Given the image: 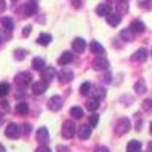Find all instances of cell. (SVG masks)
Returning a JSON list of instances; mask_svg holds the SVG:
<instances>
[{"label": "cell", "mask_w": 152, "mask_h": 152, "mask_svg": "<svg viewBox=\"0 0 152 152\" xmlns=\"http://www.w3.org/2000/svg\"><path fill=\"white\" fill-rule=\"evenodd\" d=\"M72 61H73L72 52H64V53L58 58V64H59V66H67L69 62H72Z\"/></svg>", "instance_id": "obj_18"}, {"label": "cell", "mask_w": 152, "mask_h": 152, "mask_svg": "<svg viewBox=\"0 0 152 152\" xmlns=\"http://www.w3.org/2000/svg\"><path fill=\"white\" fill-rule=\"evenodd\" d=\"M47 107H49V110H52V111H59L62 108V97L58 96V94L52 96L49 99V105Z\"/></svg>", "instance_id": "obj_5"}, {"label": "cell", "mask_w": 152, "mask_h": 152, "mask_svg": "<svg viewBox=\"0 0 152 152\" xmlns=\"http://www.w3.org/2000/svg\"><path fill=\"white\" fill-rule=\"evenodd\" d=\"M140 149H142V143L138 140H131L126 145V152H138Z\"/></svg>", "instance_id": "obj_19"}, {"label": "cell", "mask_w": 152, "mask_h": 152, "mask_svg": "<svg viewBox=\"0 0 152 152\" xmlns=\"http://www.w3.org/2000/svg\"><path fill=\"white\" fill-rule=\"evenodd\" d=\"M79 91H81L82 96L88 94V93L91 91V84H90V82H84V84L81 85V88H79Z\"/></svg>", "instance_id": "obj_30"}, {"label": "cell", "mask_w": 152, "mask_h": 152, "mask_svg": "<svg viewBox=\"0 0 152 152\" xmlns=\"http://www.w3.org/2000/svg\"><path fill=\"white\" fill-rule=\"evenodd\" d=\"M151 134H152V122H151Z\"/></svg>", "instance_id": "obj_43"}, {"label": "cell", "mask_w": 152, "mask_h": 152, "mask_svg": "<svg viewBox=\"0 0 152 152\" xmlns=\"http://www.w3.org/2000/svg\"><path fill=\"white\" fill-rule=\"evenodd\" d=\"M31 31H32V26H26V28L23 29V37H28L31 34Z\"/></svg>", "instance_id": "obj_37"}, {"label": "cell", "mask_w": 152, "mask_h": 152, "mask_svg": "<svg viewBox=\"0 0 152 152\" xmlns=\"http://www.w3.org/2000/svg\"><path fill=\"white\" fill-rule=\"evenodd\" d=\"M55 76H56V72L53 67H46L43 72H41V79L44 82H50L52 79H55Z\"/></svg>", "instance_id": "obj_7"}, {"label": "cell", "mask_w": 152, "mask_h": 152, "mask_svg": "<svg viewBox=\"0 0 152 152\" xmlns=\"http://www.w3.org/2000/svg\"><path fill=\"white\" fill-rule=\"evenodd\" d=\"M23 128H24V129H23V132H24V134H29V132H31V129H32L29 123H24V125H23Z\"/></svg>", "instance_id": "obj_36"}, {"label": "cell", "mask_w": 152, "mask_h": 152, "mask_svg": "<svg viewBox=\"0 0 152 152\" xmlns=\"http://www.w3.org/2000/svg\"><path fill=\"white\" fill-rule=\"evenodd\" d=\"M0 152H6V151H5V148H3V145H2V143H0Z\"/></svg>", "instance_id": "obj_41"}, {"label": "cell", "mask_w": 152, "mask_h": 152, "mask_svg": "<svg viewBox=\"0 0 152 152\" xmlns=\"http://www.w3.org/2000/svg\"><path fill=\"white\" fill-rule=\"evenodd\" d=\"M5 8H6V3L5 2H0V11H3Z\"/></svg>", "instance_id": "obj_40"}, {"label": "cell", "mask_w": 152, "mask_h": 152, "mask_svg": "<svg viewBox=\"0 0 152 152\" xmlns=\"http://www.w3.org/2000/svg\"><path fill=\"white\" fill-rule=\"evenodd\" d=\"M70 116L75 117V119H82V116H84V110H82L81 107H73V108L70 110Z\"/></svg>", "instance_id": "obj_25"}, {"label": "cell", "mask_w": 152, "mask_h": 152, "mask_svg": "<svg viewBox=\"0 0 152 152\" xmlns=\"http://www.w3.org/2000/svg\"><path fill=\"white\" fill-rule=\"evenodd\" d=\"M32 66H34V69L43 72V70L46 69V61H44L43 58H40V56H37V58H34V61H32Z\"/></svg>", "instance_id": "obj_23"}, {"label": "cell", "mask_w": 152, "mask_h": 152, "mask_svg": "<svg viewBox=\"0 0 152 152\" xmlns=\"http://www.w3.org/2000/svg\"><path fill=\"white\" fill-rule=\"evenodd\" d=\"M108 67H110V62H108L104 56H99V58H96V59L93 61V69H94L96 72L107 70Z\"/></svg>", "instance_id": "obj_6"}, {"label": "cell", "mask_w": 152, "mask_h": 152, "mask_svg": "<svg viewBox=\"0 0 152 152\" xmlns=\"http://www.w3.org/2000/svg\"><path fill=\"white\" fill-rule=\"evenodd\" d=\"M37 11H38V3L37 2H29V3H26V6H24V15L31 17V15L37 14Z\"/></svg>", "instance_id": "obj_13"}, {"label": "cell", "mask_w": 152, "mask_h": 152, "mask_svg": "<svg viewBox=\"0 0 152 152\" xmlns=\"http://www.w3.org/2000/svg\"><path fill=\"white\" fill-rule=\"evenodd\" d=\"M85 108L88 111H96L99 108V100L97 97H91V99H88L87 102H85Z\"/></svg>", "instance_id": "obj_20"}, {"label": "cell", "mask_w": 152, "mask_h": 152, "mask_svg": "<svg viewBox=\"0 0 152 152\" xmlns=\"http://www.w3.org/2000/svg\"><path fill=\"white\" fill-rule=\"evenodd\" d=\"M142 107H143V110H145L146 113H152V99H146V100H143Z\"/></svg>", "instance_id": "obj_33"}, {"label": "cell", "mask_w": 152, "mask_h": 152, "mask_svg": "<svg viewBox=\"0 0 152 152\" xmlns=\"http://www.w3.org/2000/svg\"><path fill=\"white\" fill-rule=\"evenodd\" d=\"M94 152H110V149H108L107 146H97V148L94 149Z\"/></svg>", "instance_id": "obj_34"}, {"label": "cell", "mask_w": 152, "mask_h": 152, "mask_svg": "<svg viewBox=\"0 0 152 152\" xmlns=\"http://www.w3.org/2000/svg\"><path fill=\"white\" fill-rule=\"evenodd\" d=\"M76 132V125L73 120H66L62 123V137L66 138H72Z\"/></svg>", "instance_id": "obj_1"}, {"label": "cell", "mask_w": 152, "mask_h": 152, "mask_svg": "<svg viewBox=\"0 0 152 152\" xmlns=\"http://www.w3.org/2000/svg\"><path fill=\"white\" fill-rule=\"evenodd\" d=\"M5 134H6V137H9V138H18L20 134H21V129H20L18 125L9 123V125L6 126V129H5Z\"/></svg>", "instance_id": "obj_4"}, {"label": "cell", "mask_w": 152, "mask_h": 152, "mask_svg": "<svg viewBox=\"0 0 152 152\" xmlns=\"http://www.w3.org/2000/svg\"><path fill=\"white\" fill-rule=\"evenodd\" d=\"M37 140L41 143H47L49 142V131L46 128H40L37 131Z\"/></svg>", "instance_id": "obj_16"}, {"label": "cell", "mask_w": 152, "mask_h": 152, "mask_svg": "<svg viewBox=\"0 0 152 152\" xmlns=\"http://www.w3.org/2000/svg\"><path fill=\"white\" fill-rule=\"evenodd\" d=\"M88 122H90V126H91V128H94V126L97 125V122H99V114L91 113L90 117H88Z\"/></svg>", "instance_id": "obj_31"}, {"label": "cell", "mask_w": 152, "mask_h": 152, "mask_svg": "<svg viewBox=\"0 0 152 152\" xmlns=\"http://www.w3.org/2000/svg\"><path fill=\"white\" fill-rule=\"evenodd\" d=\"M56 149H58V152H70V149L67 146H62V145H59Z\"/></svg>", "instance_id": "obj_38"}, {"label": "cell", "mask_w": 152, "mask_h": 152, "mask_svg": "<svg viewBox=\"0 0 152 152\" xmlns=\"http://www.w3.org/2000/svg\"><path fill=\"white\" fill-rule=\"evenodd\" d=\"M9 93V84L8 82H0V97H5Z\"/></svg>", "instance_id": "obj_29"}, {"label": "cell", "mask_w": 152, "mask_h": 152, "mask_svg": "<svg viewBox=\"0 0 152 152\" xmlns=\"http://www.w3.org/2000/svg\"><path fill=\"white\" fill-rule=\"evenodd\" d=\"M59 78H61V81L62 82H70L72 79H73V72L70 70V69H62L61 72H59Z\"/></svg>", "instance_id": "obj_15"}, {"label": "cell", "mask_w": 152, "mask_h": 152, "mask_svg": "<svg viewBox=\"0 0 152 152\" xmlns=\"http://www.w3.org/2000/svg\"><path fill=\"white\" fill-rule=\"evenodd\" d=\"M14 55H15L17 59H24V58H26V55H28V50H24V49H17L15 52H14Z\"/></svg>", "instance_id": "obj_32"}, {"label": "cell", "mask_w": 152, "mask_h": 152, "mask_svg": "<svg viewBox=\"0 0 152 152\" xmlns=\"http://www.w3.org/2000/svg\"><path fill=\"white\" fill-rule=\"evenodd\" d=\"M15 111H17L18 114H26V113L29 111V105H28L26 102H18L17 107H15Z\"/></svg>", "instance_id": "obj_28"}, {"label": "cell", "mask_w": 152, "mask_h": 152, "mask_svg": "<svg viewBox=\"0 0 152 152\" xmlns=\"http://www.w3.org/2000/svg\"><path fill=\"white\" fill-rule=\"evenodd\" d=\"M120 21H122V17H120L119 14H110V15L107 17V23L110 24V26H113V28L119 26Z\"/></svg>", "instance_id": "obj_17"}, {"label": "cell", "mask_w": 152, "mask_h": 152, "mask_svg": "<svg viewBox=\"0 0 152 152\" xmlns=\"http://www.w3.org/2000/svg\"><path fill=\"white\" fill-rule=\"evenodd\" d=\"M120 37H122V40H125V41H132L134 40V32L131 29H123L120 32Z\"/></svg>", "instance_id": "obj_26"}, {"label": "cell", "mask_w": 152, "mask_h": 152, "mask_svg": "<svg viewBox=\"0 0 152 152\" xmlns=\"http://www.w3.org/2000/svg\"><path fill=\"white\" fill-rule=\"evenodd\" d=\"M148 151H149V152H152V143H149V146H148Z\"/></svg>", "instance_id": "obj_42"}, {"label": "cell", "mask_w": 152, "mask_h": 152, "mask_svg": "<svg viewBox=\"0 0 152 152\" xmlns=\"http://www.w3.org/2000/svg\"><path fill=\"white\" fill-rule=\"evenodd\" d=\"M47 87H49L47 82H44V81H38V82H34V84H32V91H34L35 94H43V93H46Z\"/></svg>", "instance_id": "obj_8"}, {"label": "cell", "mask_w": 152, "mask_h": 152, "mask_svg": "<svg viewBox=\"0 0 152 152\" xmlns=\"http://www.w3.org/2000/svg\"><path fill=\"white\" fill-rule=\"evenodd\" d=\"M134 90H135L137 94H143V93H146V82H145L143 79L137 81L135 85H134Z\"/></svg>", "instance_id": "obj_24"}, {"label": "cell", "mask_w": 152, "mask_h": 152, "mask_svg": "<svg viewBox=\"0 0 152 152\" xmlns=\"http://www.w3.org/2000/svg\"><path fill=\"white\" fill-rule=\"evenodd\" d=\"M2 26H3L6 31H12V28H14L12 18H11V17H2Z\"/></svg>", "instance_id": "obj_27"}, {"label": "cell", "mask_w": 152, "mask_h": 152, "mask_svg": "<svg viewBox=\"0 0 152 152\" xmlns=\"http://www.w3.org/2000/svg\"><path fill=\"white\" fill-rule=\"evenodd\" d=\"M0 107H2V110H3V111H8V110H9L8 102H0Z\"/></svg>", "instance_id": "obj_39"}, {"label": "cell", "mask_w": 152, "mask_h": 152, "mask_svg": "<svg viewBox=\"0 0 152 152\" xmlns=\"http://www.w3.org/2000/svg\"><path fill=\"white\" fill-rule=\"evenodd\" d=\"M50 41H52V35H49V34H40V37L37 40V43L40 46H49Z\"/></svg>", "instance_id": "obj_22"}, {"label": "cell", "mask_w": 152, "mask_h": 152, "mask_svg": "<svg viewBox=\"0 0 152 152\" xmlns=\"http://www.w3.org/2000/svg\"><path fill=\"white\" fill-rule=\"evenodd\" d=\"M131 59L134 62H145L148 59V50L146 49H138L137 52L131 56Z\"/></svg>", "instance_id": "obj_9"}, {"label": "cell", "mask_w": 152, "mask_h": 152, "mask_svg": "<svg viewBox=\"0 0 152 152\" xmlns=\"http://www.w3.org/2000/svg\"><path fill=\"white\" fill-rule=\"evenodd\" d=\"M15 82L20 87H28L32 82V75L29 72H21V73H18L15 76Z\"/></svg>", "instance_id": "obj_2"}, {"label": "cell", "mask_w": 152, "mask_h": 152, "mask_svg": "<svg viewBox=\"0 0 152 152\" xmlns=\"http://www.w3.org/2000/svg\"><path fill=\"white\" fill-rule=\"evenodd\" d=\"M129 128H131V122L128 119H120L117 122V125H116V134L117 135H123V134H126L129 131Z\"/></svg>", "instance_id": "obj_3"}, {"label": "cell", "mask_w": 152, "mask_h": 152, "mask_svg": "<svg viewBox=\"0 0 152 152\" xmlns=\"http://www.w3.org/2000/svg\"><path fill=\"white\" fill-rule=\"evenodd\" d=\"M72 47H73L75 52H78V53L84 52V49H85V40H84V38H75L73 43H72Z\"/></svg>", "instance_id": "obj_11"}, {"label": "cell", "mask_w": 152, "mask_h": 152, "mask_svg": "<svg viewBox=\"0 0 152 152\" xmlns=\"http://www.w3.org/2000/svg\"><path fill=\"white\" fill-rule=\"evenodd\" d=\"M90 50H91L93 53H96V55H102V53H105L104 46H100L97 41H91V43H90Z\"/></svg>", "instance_id": "obj_21"}, {"label": "cell", "mask_w": 152, "mask_h": 152, "mask_svg": "<svg viewBox=\"0 0 152 152\" xmlns=\"http://www.w3.org/2000/svg\"><path fill=\"white\" fill-rule=\"evenodd\" d=\"M37 152H52V151H50L49 146H40V148L37 149Z\"/></svg>", "instance_id": "obj_35"}, {"label": "cell", "mask_w": 152, "mask_h": 152, "mask_svg": "<svg viewBox=\"0 0 152 152\" xmlns=\"http://www.w3.org/2000/svg\"><path fill=\"white\" fill-rule=\"evenodd\" d=\"M132 32H137V34H142V32H145V29H146V26H145V23L143 21H140V20H134L132 23H131V28H129Z\"/></svg>", "instance_id": "obj_14"}, {"label": "cell", "mask_w": 152, "mask_h": 152, "mask_svg": "<svg viewBox=\"0 0 152 152\" xmlns=\"http://www.w3.org/2000/svg\"><path fill=\"white\" fill-rule=\"evenodd\" d=\"M110 11H111V6L108 3H100L96 8V14L100 15V17H108L110 15Z\"/></svg>", "instance_id": "obj_12"}, {"label": "cell", "mask_w": 152, "mask_h": 152, "mask_svg": "<svg viewBox=\"0 0 152 152\" xmlns=\"http://www.w3.org/2000/svg\"><path fill=\"white\" fill-rule=\"evenodd\" d=\"M91 126L90 125H82L79 126V129H78V134H79V138H82V140H87L88 137L91 135Z\"/></svg>", "instance_id": "obj_10"}]
</instances>
